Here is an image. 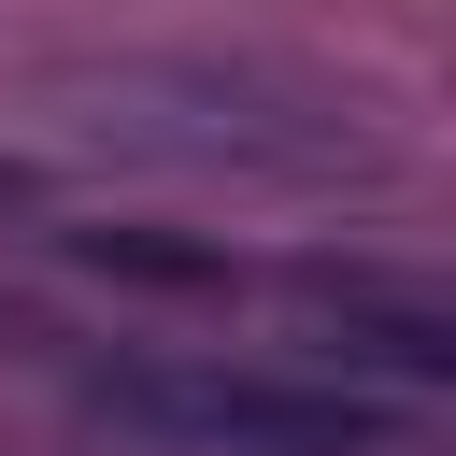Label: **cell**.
Listing matches in <instances>:
<instances>
[{
  "instance_id": "6da1fadb",
  "label": "cell",
  "mask_w": 456,
  "mask_h": 456,
  "mask_svg": "<svg viewBox=\"0 0 456 456\" xmlns=\"http://www.w3.org/2000/svg\"><path fill=\"white\" fill-rule=\"evenodd\" d=\"M114 413H142V428H185V442H271V456H342L370 413L356 399H328V385H171V370H114L100 385Z\"/></svg>"
},
{
  "instance_id": "7a4b0ae2",
  "label": "cell",
  "mask_w": 456,
  "mask_h": 456,
  "mask_svg": "<svg viewBox=\"0 0 456 456\" xmlns=\"http://www.w3.org/2000/svg\"><path fill=\"white\" fill-rule=\"evenodd\" d=\"M0 200H14V171H0Z\"/></svg>"
}]
</instances>
